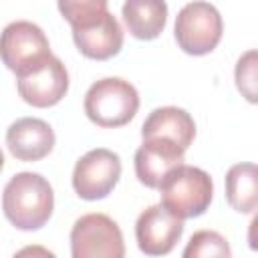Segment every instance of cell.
<instances>
[{"label": "cell", "mask_w": 258, "mask_h": 258, "mask_svg": "<svg viewBox=\"0 0 258 258\" xmlns=\"http://www.w3.org/2000/svg\"><path fill=\"white\" fill-rule=\"evenodd\" d=\"M2 210L14 228L24 232L38 230L50 220L54 210L52 185L40 173L20 171L4 185Z\"/></svg>", "instance_id": "1"}, {"label": "cell", "mask_w": 258, "mask_h": 258, "mask_svg": "<svg viewBox=\"0 0 258 258\" xmlns=\"http://www.w3.org/2000/svg\"><path fill=\"white\" fill-rule=\"evenodd\" d=\"M157 189L161 206L175 218L187 220L206 214L214 196V181L204 169L181 163L163 177Z\"/></svg>", "instance_id": "2"}, {"label": "cell", "mask_w": 258, "mask_h": 258, "mask_svg": "<svg viewBox=\"0 0 258 258\" xmlns=\"http://www.w3.org/2000/svg\"><path fill=\"white\" fill-rule=\"evenodd\" d=\"M83 107L95 125L115 129L127 125L135 117L139 109V93L129 81L107 77L89 87Z\"/></svg>", "instance_id": "3"}, {"label": "cell", "mask_w": 258, "mask_h": 258, "mask_svg": "<svg viewBox=\"0 0 258 258\" xmlns=\"http://www.w3.org/2000/svg\"><path fill=\"white\" fill-rule=\"evenodd\" d=\"M222 32H224V22L218 8L204 0L185 4L177 12L173 26L177 46L191 56L210 54L220 44Z\"/></svg>", "instance_id": "4"}, {"label": "cell", "mask_w": 258, "mask_h": 258, "mask_svg": "<svg viewBox=\"0 0 258 258\" xmlns=\"http://www.w3.org/2000/svg\"><path fill=\"white\" fill-rule=\"evenodd\" d=\"M16 89L22 101L36 109L54 107L69 91L67 67L50 52L42 60L16 73Z\"/></svg>", "instance_id": "5"}, {"label": "cell", "mask_w": 258, "mask_h": 258, "mask_svg": "<svg viewBox=\"0 0 258 258\" xmlns=\"http://www.w3.org/2000/svg\"><path fill=\"white\" fill-rule=\"evenodd\" d=\"M73 258H123L125 242L121 228L105 214H85L71 230Z\"/></svg>", "instance_id": "6"}, {"label": "cell", "mask_w": 258, "mask_h": 258, "mask_svg": "<svg viewBox=\"0 0 258 258\" xmlns=\"http://www.w3.org/2000/svg\"><path fill=\"white\" fill-rule=\"evenodd\" d=\"M121 177V159L115 151L97 147L87 151L73 169V189L81 200L107 198Z\"/></svg>", "instance_id": "7"}, {"label": "cell", "mask_w": 258, "mask_h": 258, "mask_svg": "<svg viewBox=\"0 0 258 258\" xmlns=\"http://www.w3.org/2000/svg\"><path fill=\"white\" fill-rule=\"evenodd\" d=\"M50 54L44 30L28 20L10 22L0 32V58L14 75Z\"/></svg>", "instance_id": "8"}, {"label": "cell", "mask_w": 258, "mask_h": 258, "mask_svg": "<svg viewBox=\"0 0 258 258\" xmlns=\"http://www.w3.org/2000/svg\"><path fill=\"white\" fill-rule=\"evenodd\" d=\"M183 220L175 218L161 204L145 208L135 222L137 246L147 256H165L181 240Z\"/></svg>", "instance_id": "9"}, {"label": "cell", "mask_w": 258, "mask_h": 258, "mask_svg": "<svg viewBox=\"0 0 258 258\" xmlns=\"http://www.w3.org/2000/svg\"><path fill=\"white\" fill-rule=\"evenodd\" d=\"M183 153L175 141L165 137H147L135 151V175L149 187L157 189L163 177L177 165L183 163Z\"/></svg>", "instance_id": "10"}, {"label": "cell", "mask_w": 258, "mask_h": 258, "mask_svg": "<svg viewBox=\"0 0 258 258\" xmlns=\"http://www.w3.org/2000/svg\"><path fill=\"white\" fill-rule=\"evenodd\" d=\"M6 145L18 161H40L54 147V131L42 119L22 117L8 127Z\"/></svg>", "instance_id": "11"}, {"label": "cell", "mask_w": 258, "mask_h": 258, "mask_svg": "<svg viewBox=\"0 0 258 258\" xmlns=\"http://www.w3.org/2000/svg\"><path fill=\"white\" fill-rule=\"evenodd\" d=\"M73 40L79 52L93 60H107L123 48V28L119 20L107 10L95 22L73 28Z\"/></svg>", "instance_id": "12"}, {"label": "cell", "mask_w": 258, "mask_h": 258, "mask_svg": "<svg viewBox=\"0 0 258 258\" xmlns=\"http://www.w3.org/2000/svg\"><path fill=\"white\" fill-rule=\"evenodd\" d=\"M141 137H165L175 141L181 149L187 151V147L194 143L196 137V123L191 115L185 109L179 107H159L149 113V117L143 121Z\"/></svg>", "instance_id": "13"}, {"label": "cell", "mask_w": 258, "mask_h": 258, "mask_svg": "<svg viewBox=\"0 0 258 258\" xmlns=\"http://www.w3.org/2000/svg\"><path fill=\"white\" fill-rule=\"evenodd\" d=\"M121 16L131 36L153 40L165 28L167 4L165 0H125Z\"/></svg>", "instance_id": "14"}, {"label": "cell", "mask_w": 258, "mask_h": 258, "mask_svg": "<svg viewBox=\"0 0 258 258\" xmlns=\"http://www.w3.org/2000/svg\"><path fill=\"white\" fill-rule=\"evenodd\" d=\"M226 200L240 214L258 208V169L254 163H236L226 173Z\"/></svg>", "instance_id": "15"}, {"label": "cell", "mask_w": 258, "mask_h": 258, "mask_svg": "<svg viewBox=\"0 0 258 258\" xmlns=\"http://www.w3.org/2000/svg\"><path fill=\"white\" fill-rule=\"evenodd\" d=\"M230 254L232 250H230L228 240L214 230L196 232L183 250V258H208V256L230 258Z\"/></svg>", "instance_id": "16"}, {"label": "cell", "mask_w": 258, "mask_h": 258, "mask_svg": "<svg viewBox=\"0 0 258 258\" xmlns=\"http://www.w3.org/2000/svg\"><path fill=\"white\" fill-rule=\"evenodd\" d=\"M56 4L73 28L87 26L107 12V0H56Z\"/></svg>", "instance_id": "17"}, {"label": "cell", "mask_w": 258, "mask_h": 258, "mask_svg": "<svg viewBox=\"0 0 258 258\" xmlns=\"http://www.w3.org/2000/svg\"><path fill=\"white\" fill-rule=\"evenodd\" d=\"M236 85H238V91L250 103H256V50H248L238 58Z\"/></svg>", "instance_id": "18"}, {"label": "cell", "mask_w": 258, "mask_h": 258, "mask_svg": "<svg viewBox=\"0 0 258 258\" xmlns=\"http://www.w3.org/2000/svg\"><path fill=\"white\" fill-rule=\"evenodd\" d=\"M2 167H4V153H2V149H0V171H2Z\"/></svg>", "instance_id": "19"}]
</instances>
